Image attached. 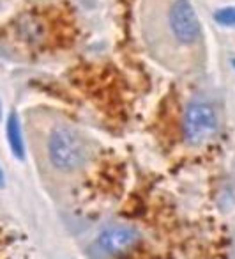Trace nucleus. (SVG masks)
<instances>
[{"label": "nucleus", "instance_id": "1a4fd4ad", "mask_svg": "<svg viewBox=\"0 0 235 259\" xmlns=\"http://www.w3.org/2000/svg\"><path fill=\"white\" fill-rule=\"evenodd\" d=\"M233 68H235V61H233Z\"/></svg>", "mask_w": 235, "mask_h": 259}, {"label": "nucleus", "instance_id": "f257e3e1", "mask_svg": "<svg viewBox=\"0 0 235 259\" xmlns=\"http://www.w3.org/2000/svg\"><path fill=\"white\" fill-rule=\"evenodd\" d=\"M48 156L58 170L71 172V170L83 167L89 151H87L85 142L75 130L68 126H57L51 130L48 137Z\"/></svg>", "mask_w": 235, "mask_h": 259}, {"label": "nucleus", "instance_id": "20e7f679", "mask_svg": "<svg viewBox=\"0 0 235 259\" xmlns=\"http://www.w3.org/2000/svg\"><path fill=\"white\" fill-rule=\"evenodd\" d=\"M138 241V233L128 226H111L104 229L97 238V247L108 255L128 252Z\"/></svg>", "mask_w": 235, "mask_h": 259}, {"label": "nucleus", "instance_id": "f03ea898", "mask_svg": "<svg viewBox=\"0 0 235 259\" xmlns=\"http://www.w3.org/2000/svg\"><path fill=\"white\" fill-rule=\"evenodd\" d=\"M182 128L189 144H203L217 132V115L207 101L195 100L186 107Z\"/></svg>", "mask_w": 235, "mask_h": 259}, {"label": "nucleus", "instance_id": "0eeeda50", "mask_svg": "<svg viewBox=\"0 0 235 259\" xmlns=\"http://www.w3.org/2000/svg\"><path fill=\"white\" fill-rule=\"evenodd\" d=\"M4 181H6V178H4V170H2V167H0V187L4 185Z\"/></svg>", "mask_w": 235, "mask_h": 259}, {"label": "nucleus", "instance_id": "7ed1b4c3", "mask_svg": "<svg viewBox=\"0 0 235 259\" xmlns=\"http://www.w3.org/2000/svg\"><path fill=\"white\" fill-rule=\"evenodd\" d=\"M168 25L175 39L182 45H193L202 36L198 16L188 0H175L168 11Z\"/></svg>", "mask_w": 235, "mask_h": 259}, {"label": "nucleus", "instance_id": "423d86ee", "mask_svg": "<svg viewBox=\"0 0 235 259\" xmlns=\"http://www.w3.org/2000/svg\"><path fill=\"white\" fill-rule=\"evenodd\" d=\"M216 22L224 27H233L235 29V8H224L216 13Z\"/></svg>", "mask_w": 235, "mask_h": 259}, {"label": "nucleus", "instance_id": "39448f33", "mask_svg": "<svg viewBox=\"0 0 235 259\" xmlns=\"http://www.w3.org/2000/svg\"><path fill=\"white\" fill-rule=\"evenodd\" d=\"M6 135H8L9 148H11L13 155L18 160L25 158V142H23V134H22V124H20L18 115L13 112L8 119L6 124Z\"/></svg>", "mask_w": 235, "mask_h": 259}, {"label": "nucleus", "instance_id": "6e6552de", "mask_svg": "<svg viewBox=\"0 0 235 259\" xmlns=\"http://www.w3.org/2000/svg\"><path fill=\"white\" fill-rule=\"evenodd\" d=\"M0 115H2V105H0Z\"/></svg>", "mask_w": 235, "mask_h": 259}]
</instances>
